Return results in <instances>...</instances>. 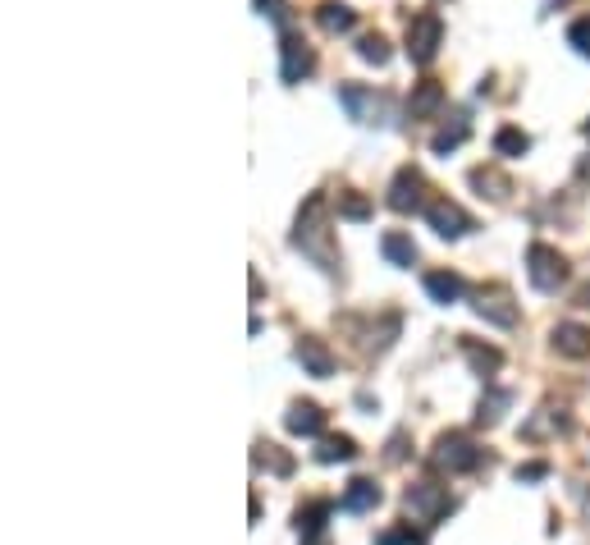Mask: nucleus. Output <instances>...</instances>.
Here are the masks:
<instances>
[{
  "label": "nucleus",
  "mask_w": 590,
  "mask_h": 545,
  "mask_svg": "<svg viewBox=\"0 0 590 545\" xmlns=\"http://www.w3.org/2000/svg\"><path fill=\"white\" fill-rule=\"evenodd\" d=\"M444 106V88L440 83H417V92L408 97V115L412 120H430V115H440Z\"/></svg>",
  "instance_id": "4468645a"
},
{
  "label": "nucleus",
  "mask_w": 590,
  "mask_h": 545,
  "mask_svg": "<svg viewBox=\"0 0 590 545\" xmlns=\"http://www.w3.org/2000/svg\"><path fill=\"white\" fill-rule=\"evenodd\" d=\"M376 545H421V536L412 527H398V532H385Z\"/></svg>",
  "instance_id": "c756f323"
},
{
  "label": "nucleus",
  "mask_w": 590,
  "mask_h": 545,
  "mask_svg": "<svg viewBox=\"0 0 590 545\" xmlns=\"http://www.w3.org/2000/svg\"><path fill=\"white\" fill-rule=\"evenodd\" d=\"M467 133H472V124L462 120V115H453V124H444L435 138H430V152L435 156H449V152H458L462 142H467Z\"/></svg>",
  "instance_id": "f3484780"
},
{
  "label": "nucleus",
  "mask_w": 590,
  "mask_h": 545,
  "mask_svg": "<svg viewBox=\"0 0 590 545\" xmlns=\"http://www.w3.org/2000/svg\"><path fill=\"white\" fill-rule=\"evenodd\" d=\"M526 275H531V284H536L540 294H554L558 284L568 280V262H563L558 248H549V243H531V252H526Z\"/></svg>",
  "instance_id": "7ed1b4c3"
},
{
  "label": "nucleus",
  "mask_w": 590,
  "mask_h": 545,
  "mask_svg": "<svg viewBox=\"0 0 590 545\" xmlns=\"http://www.w3.org/2000/svg\"><path fill=\"white\" fill-rule=\"evenodd\" d=\"M380 504V486L371 477H353L348 481V491H344V500H339V509L344 513H366V509H376Z\"/></svg>",
  "instance_id": "f8f14e48"
},
{
  "label": "nucleus",
  "mask_w": 590,
  "mask_h": 545,
  "mask_svg": "<svg viewBox=\"0 0 590 545\" xmlns=\"http://www.w3.org/2000/svg\"><path fill=\"white\" fill-rule=\"evenodd\" d=\"M435 463H440L444 472H472L481 468V449H476L472 436H462V431H449V436L435 440Z\"/></svg>",
  "instance_id": "20e7f679"
},
{
  "label": "nucleus",
  "mask_w": 590,
  "mask_h": 545,
  "mask_svg": "<svg viewBox=\"0 0 590 545\" xmlns=\"http://www.w3.org/2000/svg\"><path fill=\"white\" fill-rule=\"evenodd\" d=\"M508 404V390H490V399H481V413H476V422H499V408Z\"/></svg>",
  "instance_id": "a878e982"
},
{
  "label": "nucleus",
  "mask_w": 590,
  "mask_h": 545,
  "mask_svg": "<svg viewBox=\"0 0 590 545\" xmlns=\"http://www.w3.org/2000/svg\"><path fill=\"white\" fill-rule=\"evenodd\" d=\"M545 463H526V468H517V481H540V477H545Z\"/></svg>",
  "instance_id": "7c9ffc66"
},
{
  "label": "nucleus",
  "mask_w": 590,
  "mask_h": 545,
  "mask_svg": "<svg viewBox=\"0 0 590 545\" xmlns=\"http://www.w3.org/2000/svg\"><path fill=\"white\" fill-rule=\"evenodd\" d=\"M380 252H385L394 266H417V243H412L408 234H398V229H389L385 239H380Z\"/></svg>",
  "instance_id": "a211bd4d"
},
{
  "label": "nucleus",
  "mask_w": 590,
  "mask_h": 545,
  "mask_svg": "<svg viewBox=\"0 0 590 545\" xmlns=\"http://www.w3.org/2000/svg\"><path fill=\"white\" fill-rule=\"evenodd\" d=\"M476 317H485L490 326H517V307H513V294L504 284H490V289H476Z\"/></svg>",
  "instance_id": "1a4fd4ad"
},
{
  "label": "nucleus",
  "mask_w": 590,
  "mask_h": 545,
  "mask_svg": "<svg viewBox=\"0 0 590 545\" xmlns=\"http://www.w3.org/2000/svg\"><path fill=\"white\" fill-rule=\"evenodd\" d=\"M348 458H357V445L348 436H330L316 449V463H348Z\"/></svg>",
  "instance_id": "4be33fe9"
},
{
  "label": "nucleus",
  "mask_w": 590,
  "mask_h": 545,
  "mask_svg": "<svg viewBox=\"0 0 590 545\" xmlns=\"http://www.w3.org/2000/svg\"><path fill=\"white\" fill-rule=\"evenodd\" d=\"M568 42L577 46L581 55H590V19H577V23H572V28H568Z\"/></svg>",
  "instance_id": "cd10ccee"
},
{
  "label": "nucleus",
  "mask_w": 590,
  "mask_h": 545,
  "mask_svg": "<svg viewBox=\"0 0 590 545\" xmlns=\"http://www.w3.org/2000/svg\"><path fill=\"white\" fill-rule=\"evenodd\" d=\"M357 55H362L366 65H389V42L380 33H366L362 42H357Z\"/></svg>",
  "instance_id": "393cba45"
},
{
  "label": "nucleus",
  "mask_w": 590,
  "mask_h": 545,
  "mask_svg": "<svg viewBox=\"0 0 590 545\" xmlns=\"http://www.w3.org/2000/svg\"><path fill=\"white\" fill-rule=\"evenodd\" d=\"M284 426H289L293 436H321V431H325V413L316 404H293L289 417H284Z\"/></svg>",
  "instance_id": "2eb2a0df"
},
{
  "label": "nucleus",
  "mask_w": 590,
  "mask_h": 545,
  "mask_svg": "<svg viewBox=\"0 0 590 545\" xmlns=\"http://www.w3.org/2000/svg\"><path fill=\"white\" fill-rule=\"evenodd\" d=\"M298 362L312 371V376H321V381H325V376H334V353L325 349L321 339H312V335L298 339Z\"/></svg>",
  "instance_id": "ddd939ff"
},
{
  "label": "nucleus",
  "mask_w": 590,
  "mask_h": 545,
  "mask_svg": "<svg viewBox=\"0 0 590 545\" xmlns=\"http://www.w3.org/2000/svg\"><path fill=\"white\" fill-rule=\"evenodd\" d=\"M426 179H421V170H412V165H403V170H398L394 175V184H389V207L394 211H403V216H408V211H417L421 202H426Z\"/></svg>",
  "instance_id": "9d476101"
},
{
  "label": "nucleus",
  "mask_w": 590,
  "mask_h": 545,
  "mask_svg": "<svg viewBox=\"0 0 590 545\" xmlns=\"http://www.w3.org/2000/svg\"><path fill=\"white\" fill-rule=\"evenodd\" d=\"M440 42H444V19L440 14H412L408 23V60L412 65H430L440 55Z\"/></svg>",
  "instance_id": "f03ea898"
},
{
  "label": "nucleus",
  "mask_w": 590,
  "mask_h": 545,
  "mask_svg": "<svg viewBox=\"0 0 590 545\" xmlns=\"http://www.w3.org/2000/svg\"><path fill=\"white\" fill-rule=\"evenodd\" d=\"M316 19H321L325 33H348V28L357 23V14L348 10V5H339V0H325L321 10H316Z\"/></svg>",
  "instance_id": "412c9836"
},
{
  "label": "nucleus",
  "mask_w": 590,
  "mask_h": 545,
  "mask_svg": "<svg viewBox=\"0 0 590 545\" xmlns=\"http://www.w3.org/2000/svg\"><path fill=\"white\" fill-rule=\"evenodd\" d=\"M257 463H261V468H270L275 477H289V472H293V458L284 454L279 445H257Z\"/></svg>",
  "instance_id": "b1692460"
},
{
  "label": "nucleus",
  "mask_w": 590,
  "mask_h": 545,
  "mask_svg": "<svg viewBox=\"0 0 590 545\" xmlns=\"http://www.w3.org/2000/svg\"><path fill=\"white\" fill-rule=\"evenodd\" d=\"M526 147H531V138L522 129H513V124H504V129L494 133V152L499 156H526Z\"/></svg>",
  "instance_id": "5701e85b"
},
{
  "label": "nucleus",
  "mask_w": 590,
  "mask_h": 545,
  "mask_svg": "<svg viewBox=\"0 0 590 545\" xmlns=\"http://www.w3.org/2000/svg\"><path fill=\"white\" fill-rule=\"evenodd\" d=\"M330 509H334L330 500L302 504V509H298V532L307 536V541H312V536H321V527H325V518H330Z\"/></svg>",
  "instance_id": "aec40b11"
},
{
  "label": "nucleus",
  "mask_w": 590,
  "mask_h": 545,
  "mask_svg": "<svg viewBox=\"0 0 590 545\" xmlns=\"http://www.w3.org/2000/svg\"><path fill=\"white\" fill-rule=\"evenodd\" d=\"M426 220H430V229H435L440 239H462V234L472 229V216H467L458 202H449V197L426 202Z\"/></svg>",
  "instance_id": "6e6552de"
},
{
  "label": "nucleus",
  "mask_w": 590,
  "mask_h": 545,
  "mask_svg": "<svg viewBox=\"0 0 590 545\" xmlns=\"http://www.w3.org/2000/svg\"><path fill=\"white\" fill-rule=\"evenodd\" d=\"M554 349L563 358H590V326H577V321L554 326Z\"/></svg>",
  "instance_id": "9b49d317"
},
{
  "label": "nucleus",
  "mask_w": 590,
  "mask_h": 545,
  "mask_svg": "<svg viewBox=\"0 0 590 545\" xmlns=\"http://www.w3.org/2000/svg\"><path fill=\"white\" fill-rule=\"evenodd\" d=\"M339 216H348V220H366V216H371V207H366V197L348 193V197H339Z\"/></svg>",
  "instance_id": "bb28decb"
},
{
  "label": "nucleus",
  "mask_w": 590,
  "mask_h": 545,
  "mask_svg": "<svg viewBox=\"0 0 590 545\" xmlns=\"http://www.w3.org/2000/svg\"><path fill=\"white\" fill-rule=\"evenodd\" d=\"M321 216H325V197H321V193L307 197V207H302V216H298V234H293V243H298L307 257H316L325 271H334V252L325 248V225H321Z\"/></svg>",
  "instance_id": "f257e3e1"
},
{
  "label": "nucleus",
  "mask_w": 590,
  "mask_h": 545,
  "mask_svg": "<svg viewBox=\"0 0 590 545\" xmlns=\"http://www.w3.org/2000/svg\"><path fill=\"white\" fill-rule=\"evenodd\" d=\"M312 69H316L312 46L302 42L298 33H284V42H279V78H284V83H302Z\"/></svg>",
  "instance_id": "0eeeda50"
},
{
  "label": "nucleus",
  "mask_w": 590,
  "mask_h": 545,
  "mask_svg": "<svg viewBox=\"0 0 590 545\" xmlns=\"http://www.w3.org/2000/svg\"><path fill=\"white\" fill-rule=\"evenodd\" d=\"M426 294L435 298V303H458V298L467 294V284H462V275H453V271H430Z\"/></svg>",
  "instance_id": "dca6fc26"
},
{
  "label": "nucleus",
  "mask_w": 590,
  "mask_h": 545,
  "mask_svg": "<svg viewBox=\"0 0 590 545\" xmlns=\"http://www.w3.org/2000/svg\"><path fill=\"white\" fill-rule=\"evenodd\" d=\"M339 106L353 115L357 124H380L385 120V97H376L362 83H339Z\"/></svg>",
  "instance_id": "423d86ee"
},
{
  "label": "nucleus",
  "mask_w": 590,
  "mask_h": 545,
  "mask_svg": "<svg viewBox=\"0 0 590 545\" xmlns=\"http://www.w3.org/2000/svg\"><path fill=\"white\" fill-rule=\"evenodd\" d=\"M257 10L261 14H279V0H257Z\"/></svg>",
  "instance_id": "2f4dec72"
},
{
  "label": "nucleus",
  "mask_w": 590,
  "mask_h": 545,
  "mask_svg": "<svg viewBox=\"0 0 590 545\" xmlns=\"http://www.w3.org/2000/svg\"><path fill=\"white\" fill-rule=\"evenodd\" d=\"M462 353H467V362H472L476 371H481V376H494V371L504 367V353L499 349H490V344H476V339H462Z\"/></svg>",
  "instance_id": "6ab92c4d"
},
{
  "label": "nucleus",
  "mask_w": 590,
  "mask_h": 545,
  "mask_svg": "<svg viewBox=\"0 0 590 545\" xmlns=\"http://www.w3.org/2000/svg\"><path fill=\"white\" fill-rule=\"evenodd\" d=\"M472 184H476V188H499V197H508V193H513V188H508V179L490 175V170H472Z\"/></svg>",
  "instance_id": "c85d7f7f"
},
{
  "label": "nucleus",
  "mask_w": 590,
  "mask_h": 545,
  "mask_svg": "<svg viewBox=\"0 0 590 545\" xmlns=\"http://www.w3.org/2000/svg\"><path fill=\"white\" fill-rule=\"evenodd\" d=\"M586 133H590V124H586Z\"/></svg>",
  "instance_id": "473e14b6"
},
{
  "label": "nucleus",
  "mask_w": 590,
  "mask_h": 545,
  "mask_svg": "<svg viewBox=\"0 0 590 545\" xmlns=\"http://www.w3.org/2000/svg\"><path fill=\"white\" fill-rule=\"evenodd\" d=\"M403 504H408V513L412 518H421V523H435V518H444V513L453 509L449 491H444L440 481H417V486H408Z\"/></svg>",
  "instance_id": "39448f33"
}]
</instances>
